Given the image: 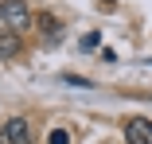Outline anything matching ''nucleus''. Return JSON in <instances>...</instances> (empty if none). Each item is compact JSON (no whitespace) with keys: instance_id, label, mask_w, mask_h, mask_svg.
Masks as SVG:
<instances>
[{"instance_id":"obj_1","label":"nucleus","mask_w":152,"mask_h":144,"mask_svg":"<svg viewBox=\"0 0 152 144\" xmlns=\"http://www.w3.org/2000/svg\"><path fill=\"white\" fill-rule=\"evenodd\" d=\"M31 8H27V0H0V27H8V31H27L31 27Z\"/></svg>"},{"instance_id":"obj_2","label":"nucleus","mask_w":152,"mask_h":144,"mask_svg":"<svg viewBox=\"0 0 152 144\" xmlns=\"http://www.w3.org/2000/svg\"><path fill=\"white\" fill-rule=\"evenodd\" d=\"M0 136H4L8 144H27L31 140V125H27V117H8L4 129H0Z\"/></svg>"},{"instance_id":"obj_3","label":"nucleus","mask_w":152,"mask_h":144,"mask_svg":"<svg viewBox=\"0 0 152 144\" xmlns=\"http://www.w3.org/2000/svg\"><path fill=\"white\" fill-rule=\"evenodd\" d=\"M125 140H129V144H152V121L129 117V121H125Z\"/></svg>"},{"instance_id":"obj_4","label":"nucleus","mask_w":152,"mask_h":144,"mask_svg":"<svg viewBox=\"0 0 152 144\" xmlns=\"http://www.w3.org/2000/svg\"><path fill=\"white\" fill-rule=\"evenodd\" d=\"M35 27L43 31V43H47V47H55L58 39H63V23H58L55 16H47V12H43V16H35Z\"/></svg>"},{"instance_id":"obj_5","label":"nucleus","mask_w":152,"mask_h":144,"mask_svg":"<svg viewBox=\"0 0 152 144\" xmlns=\"http://www.w3.org/2000/svg\"><path fill=\"white\" fill-rule=\"evenodd\" d=\"M20 31H8V27H0V59H16L20 55Z\"/></svg>"},{"instance_id":"obj_6","label":"nucleus","mask_w":152,"mask_h":144,"mask_svg":"<svg viewBox=\"0 0 152 144\" xmlns=\"http://www.w3.org/2000/svg\"><path fill=\"white\" fill-rule=\"evenodd\" d=\"M51 144H70V136H66L63 129H51Z\"/></svg>"},{"instance_id":"obj_7","label":"nucleus","mask_w":152,"mask_h":144,"mask_svg":"<svg viewBox=\"0 0 152 144\" xmlns=\"http://www.w3.org/2000/svg\"><path fill=\"white\" fill-rule=\"evenodd\" d=\"M98 43H102V39H98V35H82V51H94V47H98Z\"/></svg>"},{"instance_id":"obj_8","label":"nucleus","mask_w":152,"mask_h":144,"mask_svg":"<svg viewBox=\"0 0 152 144\" xmlns=\"http://www.w3.org/2000/svg\"><path fill=\"white\" fill-rule=\"evenodd\" d=\"M102 4H105V8H109V4H113V0H102Z\"/></svg>"},{"instance_id":"obj_9","label":"nucleus","mask_w":152,"mask_h":144,"mask_svg":"<svg viewBox=\"0 0 152 144\" xmlns=\"http://www.w3.org/2000/svg\"><path fill=\"white\" fill-rule=\"evenodd\" d=\"M0 144H8V140H4V136H0Z\"/></svg>"}]
</instances>
